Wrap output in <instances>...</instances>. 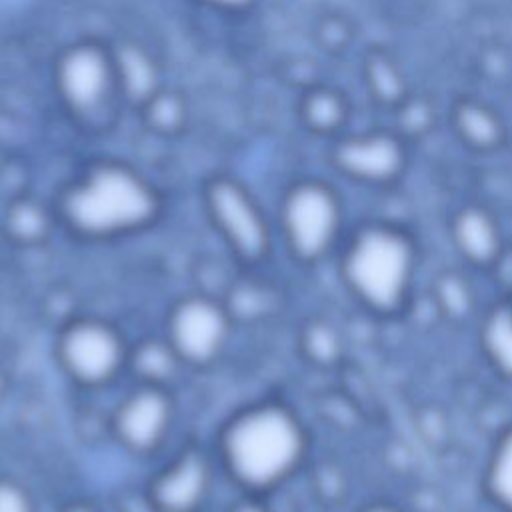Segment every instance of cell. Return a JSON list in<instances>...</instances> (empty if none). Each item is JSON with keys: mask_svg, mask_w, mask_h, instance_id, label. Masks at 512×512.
<instances>
[{"mask_svg": "<svg viewBox=\"0 0 512 512\" xmlns=\"http://www.w3.org/2000/svg\"><path fill=\"white\" fill-rule=\"evenodd\" d=\"M0 512H28V502L16 486L0 484Z\"/></svg>", "mask_w": 512, "mask_h": 512, "instance_id": "cell-18", "label": "cell"}, {"mask_svg": "<svg viewBox=\"0 0 512 512\" xmlns=\"http://www.w3.org/2000/svg\"><path fill=\"white\" fill-rule=\"evenodd\" d=\"M284 222L292 246L306 258L324 254L340 226V206L330 188L306 182L296 186L284 204Z\"/></svg>", "mask_w": 512, "mask_h": 512, "instance_id": "cell-4", "label": "cell"}, {"mask_svg": "<svg viewBox=\"0 0 512 512\" xmlns=\"http://www.w3.org/2000/svg\"><path fill=\"white\" fill-rule=\"evenodd\" d=\"M240 512H260V510L258 508H242Z\"/></svg>", "mask_w": 512, "mask_h": 512, "instance_id": "cell-21", "label": "cell"}, {"mask_svg": "<svg viewBox=\"0 0 512 512\" xmlns=\"http://www.w3.org/2000/svg\"><path fill=\"white\" fill-rule=\"evenodd\" d=\"M336 162L350 176L378 184L398 176L404 164V150L392 134H366L342 142Z\"/></svg>", "mask_w": 512, "mask_h": 512, "instance_id": "cell-6", "label": "cell"}, {"mask_svg": "<svg viewBox=\"0 0 512 512\" xmlns=\"http://www.w3.org/2000/svg\"><path fill=\"white\" fill-rule=\"evenodd\" d=\"M204 488V470L200 462L186 460L172 470L160 484V500L176 510L192 506Z\"/></svg>", "mask_w": 512, "mask_h": 512, "instance_id": "cell-13", "label": "cell"}, {"mask_svg": "<svg viewBox=\"0 0 512 512\" xmlns=\"http://www.w3.org/2000/svg\"><path fill=\"white\" fill-rule=\"evenodd\" d=\"M166 402L152 392L136 396L120 416V428L128 442L134 446L152 444L166 424Z\"/></svg>", "mask_w": 512, "mask_h": 512, "instance_id": "cell-11", "label": "cell"}, {"mask_svg": "<svg viewBox=\"0 0 512 512\" xmlns=\"http://www.w3.org/2000/svg\"><path fill=\"white\" fill-rule=\"evenodd\" d=\"M210 2L220 4V6H244V4L250 2V0H210Z\"/></svg>", "mask_w": 512, "mask_h": 512, "instance_id": "cell-20", "label": "cell"}, {"mask_svg": "<svg viewBox=\"0 0 512 512\" xmlns=\"http://www.w3.org/2000/svg\"><path fill=\"white\" fill-rule=\"evenodd\" d=\"M212 208L242 252L258 254L262 250L266 242L264 224L240 188L228 182H218L212 188Z\"/></svg>", "mask_w": 512, "mask_h": 512, "instance_id": "cell-7", "label": "cell"}, {"mask_svg": "<svg viewBox=\"0 0 512 512\" xmlns=\"http://www.w3.org/2000/svg\"><path fill=\"white\" fill-rule=\"evenodd\" d=\"M62 96L78 110H90L102 102L110 86V64L94 46L72 48L58 64Z\"/></svg>", "mask_w": 512, "mask_h": 512, "instance_id": "cell-5", "label": "cell"}, {"mask_svg": "<svg viewBox=\"0 0 512 512\" xmlns=\"http://www.w3.org/2000/svg\"><path fill=\"white\" fill-rule=\"evenodd\" d=\"M74 512H86V510H74Z\"/></svg>", "mask_w": 512, "mask_h": 512, "instance_id": "cell-22", "label": "cell"}, {"mask_svg": "<svg viewBox=\"0 0 512 512\" xmlns=\"http://www.w3.org/2000/svg\"><path fill=\"white\" fill-rule=\"evenodd\" d=\"M364 512H398V510L392 508V506H388V504H374V506L366 508Z\"/></svg>", "mask_w": 512, "mask_h": 512, "instance_id": "cell-19", "label": "cell"}, {"mask_svg": "<svg viewBox=\"0 0 512 512\" xmlns=\"http://www.w3.org/2000/svg\"><path fill=\"white\" fill-rule=\"evenodd\" d=\"M224 336V318L208 302H188L174 318V338L184 354L202 360L214 354Z\"/></svg>", "mask_w": 512, "mask_h": 512, "instance_id": "cell-9", "label": "cell"}, {"mask_svg": "<svg viewBox=\"0 0 512 512\" xmlns=\"http://www.w3.org/2000/svg\"><path fill=\"white\" fill-rule=\"evenodd\" d=\"M306 110H308L306 114H308L310 122L318 130L334 128L342 120V116H344L340 100L334 94H328V92H320V94L312 96Z\"/></svg>", "mask_w": 512, "mask_h": 512, "instance_id": "cell-17", "label": "cell"}, {"mask_svg": "<svg viewBox=\"0 0 512 512\" xmlns=\"http://www.w3.org/2000/svg\"><path fill=\"white\" fill-rule=\"evenodd\" d=\"M456 126L464 140L480 148L492 146L500 136V124L496 116L478 104H462L456 110Z\"/></svg>", "mask_w": 512, "mask_h": 512, "instance_id": "cell-15", "label": "cell"}, {"mask_svg": "<svg viewBox=\"0 0 512 512\" xmlns=\"http://www.w3.org/2000/svg\"><path fill=\"white\" fill-rule=\"evenodd\" d=\"M452 238L460 254L474 264H490L500 252V230L478 206H466L454 216Z\"/></svg>", "mask_w": 512, "mask_h": 512, "instance_id": "cell-10", "label": "cell"}, {"mask_svg": "<svg viewBox=\"0 0 512 512\" xmlns=\"http://www.w3.org/2000/svg\"><path fill=\"white\" fill-rule=\"evenodd\" d=\"M118 354V342L112 332L96 324L76 326L64 342L68 366L84 380L108 376L118 362Z\"/></svg>", "mask_w": 512, "mask_h": 512, "instance_id": "cell-8", "label": "cell"}, {"mask_svg": "<svg viewBox=\"0 0 512 512\" xmlns=\"http://www.w3.org/2000/svg\"><path fill=\"white\" fill-rule=\"evenodd\" d=\"M486 486L492 500L506 512H512V428L506 430L492 448Z\"/></svg>", "mask_w": 512, "mask_h": 512, "instance_id": "cell-14", "label": "cell"}, {"mask_svg": "<svg viewBox=\"0 0 512 512\" xmlns=\"http://www.w3.org/2000/svg\"><path fill=\"white\" fill-rule=\"evenodd\" d=\"M120 68H122V78L128 90L132 92V96L144 98L154 84V68L150 60L140 50L128 48L122 52Z\"/></svg>", "mask_w": 512, "mask_h": 512, "instance_id": "cell-16", "label": "cell"}, {"mask_svg": "<svg viewBox=\"0 0 512 512\" xmlns=\"http://www.w3.org/2000/svg\"><path fill=\"white\" fill-rule=\"evenodd\" d=\"M482 348L494 368L506 378H512V308L498 306L494 308L480 332Z\"/></svg>", "mask_w": 512, "mask_h": 512, "instance_id": "cell-12", "label": "cell"}, {"mask_svg": "<svg viewBox=\"0 0 512 512\" xmlns=\"http://www.w3.org/2000/svg\"><path fill=\"white\" fill-rule=\"evenodd\" d=\"M154 200L146 184L124 168H100L70 196V218L90 232H112L150 216Z\"/></svg>", "mask_w": 512, "mask_h": 512, "instance_id": "cell-3", "label": "cell"}, {"mask_svg": "<svg viewBox=\"0 0 512 512\" xmlns=\"http://www.w3.org/2000/svg\"><path fill=\"white\" fill-rule=\"evenodd\" d=\"M414 266L412 240L400 228L372 224L350 242L344 276L366 306L376 312H394L410 290Z\"/></svg>", "mask_w": 512, "mask_h": 512, "instance_id": "cell-1", "label": "cell"}, {"mask_svg": "<svg viewBox=\"0 0 512 512\" xmlns=\"http://www.w3.org/2000/svg\"><path fill=\"white\" fill-rule=\"evenodd\" d=\"M302 434L282 410L266 408L240 420L230 432L228 452L234 470L248 482L268 484L298 460Z\"/></svg>", "mask_w": 512, "mask_h": 512, "instance_id": "cell-2", "label": "cell"}]
</instances>
